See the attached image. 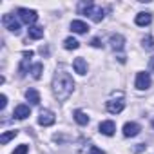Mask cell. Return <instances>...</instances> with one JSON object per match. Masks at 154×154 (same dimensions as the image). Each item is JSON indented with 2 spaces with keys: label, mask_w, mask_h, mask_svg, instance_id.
I'll list each match as a JSON object with an SVG mask.
<instances>
[{
  "label": "cell",
  "mask_w": 154,
  "mask_h": 154,
  "mask_svg": "<svg viewBox=\"0 0 154 154\" xmlns=\"http://www.w3.org/2000/svg\"><path fill=\"white\" fill-rule=\"evenodd\" d=\"M141 44H143V47H145L147 51H154V38H152L150 35H147V36H143V40H141Z\"/></svg>",
  "instance_id": "7402d4cb"
},
{
  "label": "cell",
  "mask_w": 154,
  "mask_h": 154,
  "mask_svg": "<svg viewBox=\"0 0 154 154\" xmlns=\"http://www.w3.org/2000/svg\"><path fill=\"white\" fill-rule=\"evenodd\" d=\"M91 45H93V47H103V44H102L100 38H93V40H91Z\"/></svg>",
  "instance_id": "d4e9b609"
},
{
  "label": "cell",
  "mask_w": 154,
  "mask_h": 154,
  "mask_svg": "<svg viewBox=\"0 0 154 154\" xmlns=\"http://www.w3.org/2000/svg\"><path fill=\"white\" fill-rule=\"evenodd\" d=\"M26 98H27V102H31L33 105H38V103H40V93H38L36 89L26 91Z\"/></svg>",
  "instance_id": "2e32d148"
},
{
  "label": "cell",
  "mask_w": 154,
  "mask_h": 154,
  "mask_svg": "<svg viewBox=\"0 0 154 154\" xmlns=\"http://www.w3.org/2000/svg\"><path fill=\"white\" fill-rule=\"evenodd\" d=\"M2 24H4V27L8 31H11L15 35H20V24H18V20L13 15H4L2 17Z\"/></svg>",
  "instance_id": "277c9868"
},
{
  "label": "cell",
  "mask_w": 154,
  "mask_h": 154,
  "mask_svg": "<svg viewBox=\"0 0 154 154\" xmlns=\"http://www.w3.org/2000/svg\"><path fill=\"white\" fill-rule=\"evenodd\" d=\"M134 22H136V26H149L150 22H152V15L150 13H138L136 15V18H134Z\"/></svg>",
  "instance_id": "5bb4252c"
},
{
  "label": "cell",
  "mask_w": 154,
  "mask_h": 154,
  "mask_svg": "<svg viewBox=\"0 0 154 154\" xmlns=\"http://www.w3.org/2000/svg\"><path fill=\"white\" fill-rule=\"evenodd\" d=\"M109 42H111V47H112L114 51H122L123 45H125V38H123L122 35H111Z\"/></svg>",
  "instance_id": "30bf717a"
},
{
  "label": "cell",
  "mask_w": 154,
  "mask_h": 154,
  "mask_svg": "<svg viewBox=\"0 0 154 154\" xmlns=\"http://www.w3.org/2000/svg\"><path fill=\"white\" fill-rule=\"evenodd\" d=\"M152 127H154V120H152Z\"/></svg>",
  "instance_id": "83f0119b"
},
{
  "label": "cell",
  "mask_w": 154,
  "mask_h": 154,
  "mask_svg": "<svg viewBox=\"0 0 154 154\" xmlns=\"http://www.w3.org/2000/svg\"><path fill=\"white\" fill-rule=\"evenodd\" d=\"M54 122H56V118H54V112H53V111H49V109H44V111H40L38 123H40L42 127H49V125H53Z\"/></svg>",
  "instance_id": "5b68a950"
},
{
  "label": "cell",
  "mask_w": 154,
  "mask_h": 154,
  "mask_svg": "<svg viewBox=\"0 0 154 154\" xmlns=\"http://www.w3.org/2000/svg\"><path fill=\"white\" fill-rule=\"evenodd\" d=\"M140 131H141V127H140V123H136V122H127V123L123 125V136H125V138H134V136L140 134Z\"/></svg>",
  "instance_id": "52a82bcc"
},
{
  "label": "cell",
  "mask_w": 154,
  "mask_h": 154,
  "mask_svg": "<svg viewBox=\"0 0 154 154\" xmlns=\"http://www.w3.org/2000/svg\"><path fill=\"white\" fill-rule=\"evenodd\" d=\"M74 89V82L71 78V74L65 71H56L54 78H53V93L60 102H65Z\"/></svg>",
  "instance_id": "6da1fadb"
},
{
  "label": "cell",
  "mask_w": 154,
  "mask_h": 154,
  "mask_svg": "<svg viewBox=\"0 0 154 154\" xmlns=\"http://www.w3.org/2000/svg\"><path fill=\"white\" fill-rule=\"evenodd\" d=\"M72 67H74V71L78 72V74H87V62H85L82 56H80V58H74Z\"/></svg>",
  "instance_id": "4fadbf2b"
},
{
  "label": "cell",
  "mask_w": 154,
  "mask_h": 154,
  "mask_svg": "<svg viewBox=\"0 0 154 154\" xmlns=\"http://www.w3.org/2000/svg\"><path fill=\"white\" fill-rule=\"evenodd\" d=\"M74 120H76V123H80V125H87L89 123V116L84 112V111H74Z\"/></svg>",
  "instance_id": "e0dca14e"
},
{
  "label": "cell",
  "mask_w": 154,
  "mask_h": 154,
  "mask_svg": "<svg viewBox=\"0 0 154 154\" xmlns=\"http://www.w3.org/2000/svg\"><path fill=\"white\" fill-rule=\"evenodd\" d=\"M17 134H18V131H9V132H4L2 136H0V143L6 145L8 141H11L13 138H17Z\"/></svg>",
  "instance_id": "d6986e66"
},
{
  "label": "cell",
  "mask_w": 154,
  "mask_h": 154,
  "mask_svg": "<svg viewBox=\"0 0 154 154\" xmlns=\"http://www.w3.org/2000/svg\"><path fill=\"white\" fill-rule=\"evenodd\" d=\"M149 69L154 72V56H152V58H150V62H149Z\"/></svg>",
  "instance_id": "4316f807"
},
{
  "label": "cell",
  "mask_w": 154,
  "mask_h": 154,
  "mask_svg": "<svg viewBox=\"0 0 154 154\" xmlns=\"http://www.w3.org/2000/svg\"><path fill=\"white\" fill-rule=\"evenodd\" d=\"M29 112H31L29 105H24V103H20V105H17V107H15V111H13V116H15L17 120H26V118L29 116Z\"/></svg>",
  "instance_id": "ba28073f"
},
{
  "label": "cell",
  "mask_w": 154,
  "mask_h": 154,
  "mask_svg": "<svg viewBox=\"0 0 154 154\" xmlns=\"http://www.w3.org/2000/svg\"><path fill=\"white\" fill-rule=\"evenodd\" d=\"M18 18H20V22H24V24H27L29 27L38 20V15H36V11L35 9H26V8H20L18 11Z\"/></svg>",
  "instance_id": "3957f363"
},
{
  "label": "cell",
  "mask_w": 154,
  "mask_h": 154,
  "mask_svg": "<svg viewBox=\"0 0 154 154\" xmlns=\"http://www.w3.org/2000/svg\"><path fill=\"white\" fill-rule=\"evenodd\" d=\"M100 132L102 134H105V136H112L114 134V131H116V125H114V122H111V120H105V122H102L100 123Z\"/></svg>",
  "instance_id": "9c48e42d"
},
{
  "label": "cell",
  "mask_w": 154,
  "mask_h": 154,
  "mask_svg": "<svg viewBox=\"0 0 154 154\" xmlns=\"http://www.w3.org/2000/svg\"><path fill=\"white\" fill-rule=\"evenodd\" d=\"M150 87V74L149 72H138L136 74V89H140V91H145V89H149Z\"/></svg>",
  "instance_id": "8992f818"
},
{
  "label": "cell",
  "mask_w": 154,
  "mask_h": 154,
  "mask_svg": "<svg viewBox=\"0 0 154 154\" xmlns=\"http://www.w3.org/2000/svg\"><path fill=\"white\" fill-rule=\"evenodd\" d=\"M27 150H29V145H26V143H24V145H18V147L15 149V152H13V154H26Z\"/></svg>",
  "instance_id": "603a6c76"
},
{
  "label": "cell",
  "mask_w": 154,
  "mask_h": 154,
  "mask_svg": "<svg viewBox=\"0 0 154 154\" xmlns=\"http://www.w3.org/2000/svg\"><path fill=\"white\" fill-rule=\"evenodd\" d=\"M87 154H105V152H103V150H102V149H98V147H91V149H89V152H87Z\"/></svg>",
  "instance_id": "484cf974"
},
{
  "label": "cell",
  "mask_w": 154,
  "mask_h": 154,
  "mask_svg": "<svg viewBox=\"0 0 154 154\" xmlns=\"http://www.w3.org/2000/svg\"><path fill=\"white\" fill-rule=\"evenodd\" d=\"M123 107H125V103H123L122 100H111V102H107V111H109L111 114H118V112H122Z\"/></svg>",
  "instance_id": "8fae6325"
},
{
  "label": "cell",
  "mask_w": 154,
  "mask_h": 154,
  "mask_svg": "<svg viewBox=\"0 0 154 154\" xmlns=\"http://www.w3.org/2000/svg\"><path fill=\"white\" fill-rule=\"evenodd\" d=\"M80 13L85 15V17H89V18H91L93 22H96V24L102 22L103 17H105V15H103L105 11H103L100 6H94L93 2H87V4L84 2V4H80Z\"/></svg>",
  "instance_id": "7a4b0ae2"
},
{
  "label": "cell",
  "mask_w": 154,
  "mask_h": 154,
  "mask_svg": "<svg viewBox=\"0 0 154 154\" xmlns=\"http://www.w3.org/2000/svg\"><path fill=\"white\" fill-rule=\"evenodd\" d=\"M63 47L65 49H78L80 47V42L76 40V38H72V36H69V38L63 40Z\"/></svg>",
  "instance_id": "ac0fdd59"
},
{
  "label": "cell",
  "mask_w": 154,
  "mask_h": 154,
  "mask_svg": "<svg viewBox=\"0 0 154 154\" xmlns=\"http://www.w3.org/2000/svg\"><path fill=\"white\" fill-rule=\"evenodd\" d=\"M29 60L31 58H22V63H20V67H18V76H20V78H24V76H26V72H27V67H29Z\"/></svg>",
  "instance_id": "ffe728a7"
},
{
  "label": "cell",
  "mask_w": 154,
  "mask_h": 154,
  "mask_svg": "<svg viewBox=\"0 0 154 154\" xmlns=\"http://www.w3.org/2000/svg\"><path fill=\"white\" fill-rule=\"evenodd\" d=\"M6 105H8V96L6 94H2V98H0V109H6Z\"/></svg>",
  "instance_id": "cb8c5ba5"
},
{
  "label": "cell",
  "mask_w": 154,
  "mask_h": 154,
  "mask_svg": "<svg viewBox=\"0 0 154 154\" xmlns=\"http://www.w3.org/2000/svg\"><path fill=\"white\" fill-rule=\"evenodd\" d=\"M27 36H29L31 40H40V38L44 36V27H40V26H31V27L27 29Z\"/></svg>",
  "instance_id": "9a60e30c"
},
{
  "label": "cell",
  "mask_w": 154,
  "mask_h": 154,
  "mask_svg": "<svg viewBox=\"0 0 154 154\" xmlns=\"http://www.w3.org/2000/svg\"><path fill=\"white\" fill-rule=\"evenodd\" d=\"M42 69H44L42 63H35V65L31 67V74H33L35 80H40V78H42Z\"/></svg>",
  "instance_id": "44dd1931"
},
{
  "label": "cell",
  "mask_w": 154,
  "mask_h": 154,
  "mask_svg": "<svg viewBox=\"0 0 154 154\" xmlns=\"http://www.w3.org/2000/svg\"><path fill=\"white\" fill-rule=\"evenodd\" d=\"M71 31L78 33V35H84V33L89 31V26H87L85 22H82V20H72V22H71Z\"/></svg>",
  "instance_id": "7c38bea8"
}]
</instances>
